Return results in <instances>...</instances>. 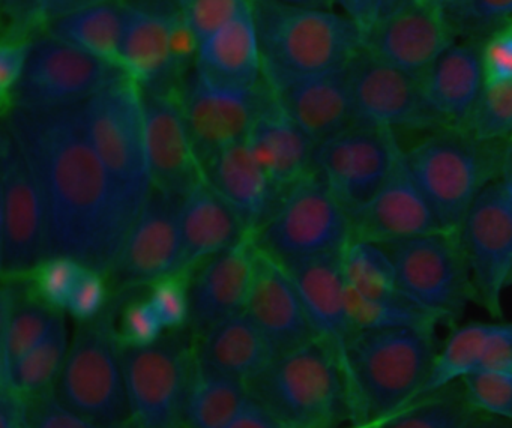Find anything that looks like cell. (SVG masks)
<instances>
[{
  "instance_id": "1",
  "label": "cell",
  "mask_w": 512,
  "mask_h": 428,
  "mask_svg": "<svg viewBox=\"0 0 512 428\" xmlns=\"http://www.w3.org/2000/svg\"><path fill=\"white\" fill-rule=\"evenodd\" d=\"M82 106L10 107L4 128L40 185L49 257H70L103 274L115 268L137 214L98 158Z\"/></svg>"
},
{
  "instance_id": "2",
  "label": "cell",
  "mask_w": 512,
  "mask_h": 428,
  "mask_svg": "<svg viewBox=\"0 0 512 428\" xmlns=\"http://www.w3.org/2000/svg\"><path fill=\"white\" fill-rule=\"evenodd\" d=\"M437 329H371L353 334L346 379L353 425L374 428L421 397L440 341Z\"/></svg>"
},
{
  "instance_id": "3",
  "label": "cell",
  "mask_w": 512,
  "mask_h": 428,
  "mask_svg": "<svg viewBox=\"0 0 512 428\" xmlns=\"http://www.w3.org/2000/svg\"><path fill=\"white\" fill-rule=\"evenodd\" d=\"M266 86L349 67L364 35L332 8L253 2Z\"/></svg>"
},
{
  "instance_id": "4",
  "label": "cell",
  "mask_w": 512,
  "mask_h": 428,
  "mask_svg": "<svg viewBox=\"0 0 512 428\" xmlns=\"http://www.w3.org/2000/svg\"><path fill=\"white\" fill-rule=\"evenodd\" d=\"M248 391L286 428L353 425L343 364L320 338L278 356Z\"/></svg>"
},
{
  "instance_id": "5",
  "label": "cell",
  "mask_w": 512,
  "mask_h": 428,
  "mask_svg": "<svg viewBox=\"0 0 512 428\" xmlns=\"http://www.w3.org/2000/svg\"><path fill=\"white\" fill-rule=\"evenodd\" d=\"M506 142H482L463 128L431 131L404 158L443 229L460 232L470 206L500 178Z\"/></svg>"
},
{
  "instance_id": "6",
  "label": "cell",
  "mask_w": 512,
  "mask_h": 428,
  "mask_svg": "<svg viewBox=\"0 0 512 428\" xmlns=\"http://www.w3.org/2000/svg\"><path fill=\"white\" fill-rule=\"evenodd\" d=\"M56 394L104 428H130L122 340L107 317L82 322L71 341Z\"/></svg>"
},
{
  "instance_id": "7",
  "label": "cell",
  "mask_w": 512,
  "mask_h": 428,
  "mask_svg": "<svg viewBox=\"0 0 512 428\" xmlns=\"http://www.w3.org/2000/svg\"><path fill=\"white\" fill-rule=\"evenodd\" d=\"M89 140L134 212L151 196L142 88L127 76L83 103Z\"/></svg>"
},
{
  "instance_id": "8",
  "label": "cell",
  "mask_w": 512,
  "mask_h": 428,
  "mask_svg": "<svg viewBox=\"0 0 512 428\" xmlns=\"http://www.w3.org/2000/svg\"><path fill=\"white\" fill-rule=\"evenodd\" d=\"M383 247L394 262L398 290L440 325L454 328L467 307L476 304L460 232L442 230Z\"/></svg>"
},
{
  "instance_id": "9",
  "label": "cell",
  "mask_w": 512,
  "mask_h": 428,
  "mask_svg": "<svg viewBox=\"0 0 512 428\" xmlns=\"http://www.w3.org/2000/svg\"><path fill=\"white\" fill-rule=\"evenodd\" d=\"M262 250L280 262L343 254L352 241L349 212L316 170L290 185L277 211L256 232Z\"/></svg>"
},
{
  "instance_id": "10",
  "label": "cell",
  "mask_w": 512,
  "mask_h": 428,
  "mask_svg": "<svg viewBox=\"0 0 512 428\" xmlns=\"http://www.w3.org/2000/svg\"><path fill=\"white\" fill-rule=\"evenodd\" d=\"M49 259L43 194L16 140L0 137V271L19 277Z\"/></svg>"
},
{
  "instance_id": "11",
  "label": "cell",
  "mask_w": 512,
  "mask_h": 428,
  "mask_svg": "<svg viewBox=\"0 0 512 428\" xmlns=\"http://www.w3.org/2000/svg\"><path fill=\"white\" fill-rule=\"evenodd\" d=\"M124 76L116 65L44 34L32 41L25 74L8 109L80 106Z\"/></svg>"
},
{
  "instance_id": "12",
  "label": "cell",
  "mask_w": 512,
  "mask_h": 428,
  "mask_svg": "<svg viewBox=\"0 0 512 428\" xmlns=\"http://www.w3.org/2000/svg\"><path fill=\"white\" fill-rule=\"evenodd\" d=\"M131 428H182L194 367L182 344L163 337L145 346L122 343Z\"/></svg>"
},
{
  "instance_id": "13",
  "label": "cell",
  "mask_w": 512,
  "mask_h": 428,
  "mask_svg": "<svg viewBox=\"0 0 512 428\" xmlns=\"http://www.w3.org/2000/svg\"><path fill=\"white\" fill-rule=\"evenodd\" d=\"M353 125L379 130L446 128L431 109L421 79L362 49L349 65Z\"/></svg>"
},
{
  "instance_id": "14",
  "label": "cell",
  "mask_w": 512,
  "mask_h": 428,
  "mask_svg": "<svg viewBox=\"0 0 512 428\" xmlns=\"http://www.w3.org/2000/svg\"><path fill=\"white\" fill-rule=\"evenodd\" d=\"M472 272L476 305L502 320L503 295L512 278V194L500 179L475 200L460 229Z\"/></svg>"
},
{
  "instance_id": "15",
  "label": "cell",
  "mask_w": 512,
  "mask_h": 428,
  "mask_svg": "<svg viewBox=\"0 0 512 428\" xmlns=\"http://www.w3.org/2000/svg\"><path fill=\"white\" fill-rule=\"evenodd\" d=\"M400 149L392 131L352 125L316 146L313 169L352 217L385 184Z\"/></svg>"
},
{
  "instance_id": "16",
  "label": "cell",
  "mask_w": 512,
  "mask_h": 428,
  "mask_svg": "<svg viewBox=\"0 0 512 428\" xmlns=\"http://www.w3.org/2000/svg\"><path fill=\"white\" fill-rule=\"evenodd\" d=\"M269 97L268 86L232 85L194 67L179 100L202 164L247 139Z\"/></svg>"
},
{
  "instance_id": "17",
  "label": "cell",
  "mask_w": 512,
  "mask_h": 428,
  "mask_svg": "<svg viewBox=\"0 0 512 428\" xmlns=\"http://www.w3.org/2000/svg\"><path fill=\"white\" fill-rule=\"evenodd\" d=\"M146 157L152 187L182 199L205 178L179 95L164 89H142Z\"/></svg>"
},
{
  "instance_id": "18",
  "label": "cell",
  "mask_w": 512,
  "mask_h": 428,
  "mask_svg": "<svg viewBox=\"0 0 512 428\" xmlns=\"http://www.w3.org/2000/svg\"><path fill=\"white\" fill-rule=\"evenodd\" d=\"M179 203L178 197L152 190L116 260L115 269L122 278L154 284L187 271Z\"/></svg>"
},
{
  "instance_id": "19",
  "label": "cell",
  "mask_w": 512,
  "mask_h": 428,
  "mask_svg": "<svg viewBox=\"0 0 512 428\" xmlns=\"http://www.w3.org/2000/svg\"><path fill=\"white\" fill-rule=\"evenodd\" d=\"M352 239L389 245L442 232V224L413 178L404 149L398 151L391 173L368 205L350 217Z\"/></svg>"
},
{
  "instance_id": "20",
  "label": "cell",
  "mask_w": 512,
  "mask_h": 428,
  "mask_svg": "<svg viewBox=\"0 0 512 428\" xmlns=\"http://www.w3.org/2000/svg\"><path fill=\"white\" fill-rule=\"evenodd\" d=\"M451 20L422 0L382 17L365 37L364 47L389 65L422 79L457 41Z\"/></svg>"
},
{
  "instance_id": "21",
  "label": "cell",
  "mask_w": 512,
  "mask_h": 428,
  "mask_svg": "<svg viewBox=\"0 0 512 428\" xmlns=\"http://www.w3.org/2000/svg\"><path fill=\"white\" fill-rule=\"evenodd\" d=\"M245 313L268 335L278 355L319 338L286 266L259 245Z\"/></svg>"
},
{
  "instance_id": "22",
  "label": "cell",
  "mask_w": 512,
  "mask_h": 428,
  "mask_svg": "<svg viewBox=\"0 0 512 428\" xmlns=\"http://www.w3.org/2000/svg\"><path fill=\"white\" fill-rule=\"evenodd\" d=\"M256 233L211 257L188 289L190 320L200 334L242 313L247 307L256 266Z\"/></svg>"
},
{
  "instance_id": "23",
  "label": "cell",
  "mask_w": 512,
  "mask_h": 428,
  "mask_svg": "<svg viewBox=\"0 0 512 428\" xmlns=\"http://www.w3.org/2000/svg\"><path fill=\"white\" fill-rule=\"evenodd\" d=\"M268 88L316 146L353 125L349 67L286 80Z\"/></svg>"
},
{
  "instance_id": "24",
  "label": "cell",
  "mask_w": 512,
  "mask_h": 428,
  "mask_svg": "<svg viewBox=\"0 0 512 428\" xmlns=\"http://www.w3.org/2000/svg\"><path fill=\"white\" fill-rule=\"evenodd\" d=\"M281 263L298 289L314 332L334 349L346 373L347 349L355 332L347 314V284L341 254Z\"/></svg>"
},
{
  "instance_id": "25",
  "label": "cell",
  "mask_w": 512,
  "mask_h": 428,
  "mask_svg": "<svg viewBox=\"0 0 512 428\" xmlns=\"http://www.w3.org/2000/svg\"><path fill=\"white\" fill-rule=\"evenodd\" d=\"M176 14L178 4L169 8L127 2L119 68L142 89H157L178 70L173 52Z\"/></svg>"
},
{
  "instance_id": "26",
  "label": "cell",
  "mask_w": 512,
  "mask_h": 428,
  "mask_svg": "<svg viewBox=\"0 0 512 428\" xmlns=\"http://www.w3.org/2000/svg\"><path fill=\"white\" fill-rule=\"evenodd\" d=\"M482 41H455L422 76V88L446 128H466L485 86Z\"/></svg>"
},
{
  "instance_id": "27",
  "label": "cell",
  "mask_w": 512,
  "mask_h": 428,
  "mask_svg": "<svg viewBox=\"0 0 512 428\" xmlns=\"http://www.w3.org/2000/svg\"><path fill=\"white\" fill-rule=\"evenodd\" d=\"M205 178L235 209L244 226L256 233L271 217L275 182L257 161L247 139L217 152L203 163Z\"/></svg>"
},
{
  "instance_id": "28",
  "label": "cell",
  "mask_w": 512,
  "mask_h": 428,
  "mask_svg": "<svg viewBox=\"0 0 512 428\" xmlns=\"http://www.w3.org/2000/svg\"><path fill=\"white\" fill-rule=\"evenodd\" d=\"M278 356L268 335L242 311L202 334L196 361L248 386L266 373Z\"/></svg>"
},
{
  "instance_id": "29",
  "label": "cell",
  "mask_w": 512,
  "mask_h": 428,
  "mask_svg": "<svg viewBox=\"0 0 512 428\" xmlns=\"http://www.w3.org/2000/svg\"><path fill=\"white\" fill-rule=\"evenodd\" d=\"M179 223L187 269L223 253L250 232L206 178L182 197Z\"/></svg>"
},
{
  "instance_id": "30",
  "label": "cell",
  "mask_w": 512,
  "mask_h": 428,
  "mask_svg": "<svg viewBox=\"0 0 512 428\" xmlns=\"http://www.w3.org/2000/svg\"><path fill=\"white\" fill-rule=\"evenodd\" d=\"M247 143L277 187H290L313 170L316 145L272 94L254 121Z\"/></svg>"
},
{
  "instance_id": "31",
  "label": "cell",
  "mask_w": 512,
  "mask_h": 428,
  "mask_svg": "<svg viewBox=\"0 0 512 428\" xmlns=\"http://www.w3.org/2000/svg\"><path fill=\"white\" fill-rule=\"evenodd\" d=\"M196 67L221 82L260 86L262 47L253 11L203 40L197 50Z\"/></svg>"
},
{
  "instance_id": "32",
  "label": "cell",
  "mask_w": 512,
  "mask_h": 428,
  "mask_svg": "<svg viewBox=\"0 0 512 428\" xmlns=\"http://www.w3.org/2000/svg\"><path fill=\"white\" fill-rule=\"evenodd\" d=\"M127 2L95 0L47 22L46 34L119 67Z\"/></svg>"
},
{
  "instance_id": "33",
  "label": "cell",
  "mask_w": 512,
  "mask_h": 428,
  "mask_svg": "<svg viewBox=\"0 0 512 428\" xmlns=\"http://www.w3.org/2000/svg\"><path fill=\"white\" fill-rule=\"evenodd\" d=\"M250 391L241 380L224 376L194 362L185 400L187 428H227L247 401Z\"/></svg>"
},
{
  "instance_id": "34",
  "label": "cell",
  "mask_w": 512,
  "mask_h": 428,
  "mask_svg": "<svg viewBox=\"0 0 512 428\" xmlns=\"http://www.w3.org/2000/svg\"><path fill=\"white\" fill-rule=\"evenodd\" d=\"M0 379L52 331L61 311L46 302L16 305L13 296L2 295L0 307Z\"/></svg>"
},
{
  "instance_id": "35",
  "label": "cell",
  "mask_w": 512,
  "mask_h": 428,
  "mask_svg": "<svg viewBox=\"0 0 512 428\" xmlns=\"http://www.w3.org/2000/svg\"><path fill=\"white\" fill-rule=\"evenodd\" d=\"M497 322H470L451 328V334L440 344L430 379L421 397L461 382L478 370L485 349L496 331Z\"/></svg>"
},
{
  "instance_id": "36",
  "label": "cell",
  "mask_w": 512,
  "mask_h": 428,
  "mask_svg": "<svg viewBox=\"0 0 512 428\" xmlns=\"http://www.w3.org/2000/svg\"><path fill=\"white\" fill-rule=\"evenodd\" d=\"M70 346L67 323L61 314L47 337L0 379V386H10L28 398L49 391L61 376Z\"/></svg>"
},
{
  "instance_id": "37",
  "label": "cell",
  "mask_w": 512,
  "mask_h": 428,
  "mask_svg": "<svg viewBox=\"0 0 512 428\" xmlns=\"http://www.w3.org/2000/svg\"><path fill=\"white\" fill-rule=\"evenodd\" d=\"M347 314L353 332L395 328L437 329L442 326L433 314L401 292L383 298H367L347 287Z\"/></svg>"
},
{
  "instance_id": "38",
  "label": "cell",
  "mask_w": 512,
  "mask_h": 428,
  "mask_svg": "<svg viewBox=\"0 0 512 428\" xmlns=\"http://www.w3.org/2000/svg\"><path fill=\"white\" fill-rule=\"evenodd\" d=\"M347 287L367 298H383L400 292L391 256L383 245L352 241L341 254Z\"/></svg>"
},
{
  "instance_id": "39",
  "label": "cell",
  "mask_w": 512,
  "mask_h": 428,
  "mask_svg": "<svg viewBox=\"0 0 512 428\" xmlns=\"http://www.w3.org/2000/svg\"><path fill=\"white\" fill-rule=\"evenodd\" d=\"M472 412L458 382L413 401L374 428H463Z\"/></svg>"
},
{
  "instance_id": "40",
  "label": "cell",
  "mask_w": 512,
  "mask_h": 428,
  "mask_svg": "<svg viewBox=\"0 0 512 428\" xmlns=\"http://www.w3.org/2000/svg\"><path fill=\"white\" fill-rule=\"evenodd\" d=\"M464 130L482 142H508L512 137V82L485 83Z\"/></svg>"
},
{
  "instance_id": "41",
  "label": "cell",
  "mask_w": 512,
  "mask_h": 428,
  "mask_svg": "<svg viewBox=\"0 0 512 428\" xmlns=\"http://www.w3.org/2000/svg\"><path fill=\"white\" fill-rule=\"evenodd\" d=\"M460 383L473 412L512 421V373L476 370Z\"/></svg>"
},
{
  "instance_id": "42",
  "label": "cell",
  "mask_w": 512,
  "mask_h": 428,
  "mask_svg": "<svg viewBox=\"0 0 512 428\" xmlns=\"http://www.w3.org/2000/svg\"><path fill=\"white\" fill-rule=\"evenodd\" d=\"M199 44L253 11V0H176Z\"/></svg>"
},
{
  "instance_id": "43",
  "label": "cell",
  "mask_w": 512,
  "mask_h": 428,
  "mask_svg": "<svg viewBox=\"0 0 512 428\" xmlns=\"http://www.w3.org/2000/svg\"><path fill=\"white\" fill-rule=\"evenodd\" d=\"M86 266L70 257L55 256L37 268V289L43 302L62 311L79 283Z\"/></svg>"
},
{
  "instance_id": "44",
  "label": "cell",
  "mask_w": 512,
  "mask_h": 428,
  "mask_svg": "<svg viewBox=\"0 0 512 428\" xmlns=\"http://www.w3.org/2000/svg\"><path fill=\"white\" fill-rule=\"evenodd\" d=\"M28 428H104L68 407L55 389L29 397Z\"/></svg>"
},
{
  "instance_id": "45",
  "label": "cell",
  "mask_w": 512,
  "mask_h": 428,
  "mask_svg": "<svg viewBox=\"0 0 512 428\" xmlns=\"http://www.w3.org/2000/svg\"><path fill=\"white\" fill-rule=\"evenodd\" d=\"M146 299L166 331L179 328L185 320L190 319V298L182 275L157 281Z\"/></svg>"
},
{
  "instance_id": "46",
  "label": "cell",
  "mask_w": 512,
  "mask_h": 428,
  "mask_svg": "<svg viewBox=\"0 0 512 428\" xmlns=\"http://www.w3.org/2000/svg\"><path fill=\"white\" fill-rule=\"evenodd\" d=\"M481 56L485 83L512 82V20L482 40Z\"/></svg>"
},
{
  "instance_id": "47",
  "label": "cell",
  "mask_w": 512,
  "mask_h": 428,
  "mask_svg": "<svg viewBox=\"0 0 512 428\" xmlns=\"http://www.w3.org/2000/svg\"><path fill=\"white\" fill-rule=\"evenodd\" d=\"M509 20H512V0H470L454 26L457 32L485 38Z\"/></svg>"
},
{
  "instance_id": "48",
  "label": "cell",
  "mask_w": 512,
  "mask_h": 428,
  "mask_svg": "<svg viewBox=\"0 0 512 428\" xmlns=\"http://www.w3.org/2000/svg\"><path fill=\"white\" fill-rule=\"evenodd\" d=\"M32 41L22 35H11L0 44V97L8 106L25 74Z\"/></svg>"
},
{
  "instance_id": "49",
  "label": "cell",
  "mask_w": 512,
  "mask_h": 428,
  "mask_svg": "<svg viewBox=\"0 0 512 428\" xmlns=\"http://www.w3.org/2000/svg\"><path fill=\"white\" fill-rule=\"evenodd\" d=\"M164 329L148 299L134 302L122 314L121 335L122 343L131 346H145L160 340Z\"/></svg>"
},
{
  "instance_id": "50",
  "label": "cell",
  "mask_w": 512,
  "mask_h": 428,
  "mask_svg": "<svg viewBox=\"0 0 512 428\" xmlns=\"http://www.w3.org/2000/svg\"><path fill=\"white\" fill-rule=\"evenodd\" d=\"M106 302V286L100 272L86 268L74 287L65 311L80 322H88L100 316Z\"/></svg>"
},
{
  "instance_id": "51",
  "label": "cell",
  "mask_w": 512,
  "mask_h": 428,
  "mask_svg": "<svg viewBox=\"0 0 512 428\" xmlns=\"http://www.w3.org/2000/svg\"><path fill=\"white\" fill-rule=\"evenodd\" d=\"M29 400L10 386H0V428H28Z\"/></svg>"
},
{
  "instance_id": "52",
  "label": "cell",
  "mask_w": 512,
  "mask_h": 428,
  "mask_svg": "<svg viewBox=\"0 0 512 428\" xmlns=\"http://www.w3.org/2000/svg\"><path fill=\"white\" fill-rule=\"evenodd\" d=\"M335 4L358 26L364 40L382 19L383 0H335Z\"/></svg>"
},
{
  "instance_id": "53",
  "label": "cell",
  "mask_w": 512,
  "mask_h": 428,
  "mask_svg": "<svg viewBox=\"0 0 512 428\" xmlns=\"http://www.w3.org/2000/svg\"><path fill=\"white\" fill-rule=\"evenodd\" d=\"M227 428H286L262 403L248 395L244 406L239 410Z\"/></svg>"
},
{
  "instance_id": "54",
  "label": "cell",
  "mask_w": 512,
  "mask_h": 428,
  "mask_svg": "<svg viewBox=\"0 0 512 428\" xmlns=\"http://www.w3.org/2000/svg\"><path fill=\"white\" fill-rule=\"evenodd\" d=\"M0 8L13 29L11 35H20V29L38 23L35 0H0Z\"/></svg>"
},
{
  "instance_id": "55",
  "label": "cell",
  "mask_w": 512,
  "mask_h": 428,
  "mask_svg": "<svg viewBox=\"0 0 512 428\" xmlns=\"http://www.w3.org/2000/svg\"><path fill=\"white\" fill-rule=\"evenodd\" d=\"M95 0H35V11H37V22L46 25L55 17L62 16L68 11L76 10L83 5L91 4Z\"/></svg>"
},
{
  "instance_id": "56",
  "label": "cell",
  "mask_w": 512,
  "mask_h": 428,
  "mask_svg": "<svg viewBox=\"0 0 512 428\" xmlns=\"http://www.w3.org/2000/svg\"><path fill=\"white\" fill-rule=\"evenodd\" d=\"M422 2L431 5V7L436 8V10L442 11V13L451 20L452 25H454L458 17L466 10L470 0H422Z\"/></svg>"
},
{
  "instance_id": "57",
  "label": "cell",
  "mask_w": 512,
  "mask_h": 428,
  "mask_svg": "<svg viewBox=\"0 0 512 428\" xmlns=\"http://www.w3.org/2000/svg\"><path fill=\"white\" fill-rule=\"evenodd\" d=\"M463 428H512L511 419L472 412Z\"/></svg>"
},
{
  "instance_id": "58",
  "label": "cell",
  "mask_w": 512,
  "mask_h": 428,
  "mask_svg": "<svg viewBox=\"0 0 512 428\" xmlns=\"http://www.w3.org/2000/svg\"><path fill=\"white\" fill-rule=\"evenodd\" d=\"M499 179L508 188L509 193L512 194V137L505 143V148H503L502 170H500Z\"/></svg>"
},
{
  "instance_id": "59",
  "label": "cell",
  "mask_w": 512,
  "mask_h": 428,
  "mask_svg": "<svg viewBox=\"0 0 512 428\" xmlns=\"http://www.w3.org/2000/svg\"><path fill=\"white\" fill-rule=\"evenodd\" d=\"M253 2H274V4L310 8H332V5L335 4V0H253Z\"/></svg>"
},
{
  "instance_id": "60",
  "label": "cell",
  "mask_w": 512,
  "mask_h": 428,
  "mask_svg": "<svg viewBox=\"0 0 512 428\" xmlns=\"http://www.w3.org/2000/svg\"><path fill=\"white\" fill-rule=\"evenodd\" d=\"M413 0H383V14L382 17L388 16V14L394 13V11L400 10V8L406 7Z\"/></svg>"
},
{
  "instance_id": "61",
  "label": "cell",
  "mask_w": 512,
  "mask_h": 428,
  "mask_svg": "<svg viewBox=\"0 0 512 428\" xmlns=\"http://www.w3.org/2000/svg\"><path fill=\"white\" fill-rule=\"evenodd\" d=\"M344 428H370V427H364V425H352V424H349V425H347V427H344Z\"/></svg>"
},
{
  "instance_id": "62",
  "label": "cell",
  "mask_w": 512,
  "mask_h": 428,
  "mask_svg": "<svg viewBox=\"0 0 512 428\" xmlns=\"http://www.w3.org/2000/svg\"><path fill=\"white\" fill-rule=\"evenodd\" d=\"M509 289H512V278H511V283H509Z\"/></svg>"
}]
</instances>
